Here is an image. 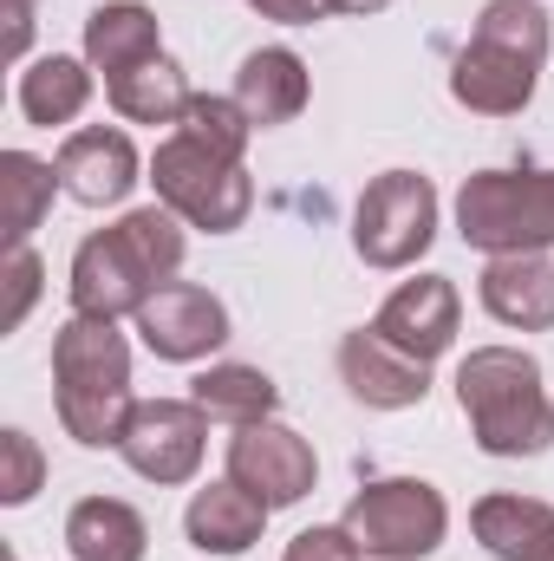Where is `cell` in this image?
<instances>
[{
  "mask_svg": "<svg viewBox=\"0 0 554 561\" xmlns=\"http://www.w3.org/2000/svg\"><path fill=\"white\" fill-rule=\"evenodd\" d=\"M183 216L176 209H131L125 222L99 229L79 242L72 255V313H92V320H118V313H138L157 287H170L183 268Z\"/></svg>",
  "mask_w": 554,
  "mask_h": 561,
  "instance_id": "6da1fadb",
  "label": "cell"
},
{
  "mask_svg": "<svg viewBox=\"0 0 554 561\" xmlns=\"http://www.w3.org/2000/svg\"><path fill=\"white\" fill-rule=\"evenodd\" d=\"M53 399H59L66 437H79L85 450L125 444V424L138 412V399H131V346H125L118 320L72 313L53 333Z\"/></svg>",
  "mask_w": 554,
  "mask_h": 561,
  "instance_id": "7a4b0ae2",
  "label": "cell"
},
{
  "mask_svg": "<svg viewBox=\"0 0 554 561\" xmlns=\"http://www.w3.org/2000/svg\"><path fill=\"white\" fill-rule=\"evenodd\" d=\"M457 405L470 437L489 457H542L554 444V405L542 392V366L516 346H476L457 366Z\"/></svg>",
  "mask_w": 554,
  "mask_h": 561,
  "instance_id": "3957f363",
  "label": "cell"
},
{
  "mask_svg": "<svg viewBox=\"0 0 554 561\" xmlns=\"http://www.w3.org/2000/svg\"><path fill=\"white\" fill-rule=\"evenodd\" d=\"M457 236L483 255L554 249V170H476V176H463Z\"/></svg>",
  "mask_w": 554,
  "mask_h": 561,
  "instance_id": "277c9868",
  "label": "cell"
},
{
  "mask_svg": "<svg viewBox=\"0 0 554 561\" xmlns=\"http://www.w3.org/2000/svg\"><path fill=\"white\" fill-rule=\"evenodd\" d=\"M150 183L163 196V209H176L189 229H209V236H229L249 222L255 209V183L235 157H216L209 144H196L189 131L157 144L150 157Z\"/></svg>",
  "mask_w": 554,
  "mask_h": 561,
  "instance_id": "5b68a950",
  "label": "cell"
},
{
  "mask_svg": "<svg viewBox=\"0 0 554 561\" xmlns=\"http://www.w3.org/2000/svg\"><path fill=\"white\" fill-rule=\"evenodd\" d=\"M346 529L372 561H424L443 549L450 510L424 477H379L346 503Z\"/></svg>",
  "mask_w": 554,
  "mask_h": 561,
  "instance_id": "8992f818",
  "label": "cell"
},
{
  "mask_svg": "<svg viewBox=\"0 0 554 561\" xmlns=\"http://www.w3.org/2000/svg\"><path fill=\"white\" fill-rule=\"evenodd\" d=\"M437 242V190L417 170H385L353 209V249L372 268H412Z\"/></svg>",
  "mask_w": 554,
  "mask_h": 561,
  "instance_id": "52a82bcc",
  "label": "cell"
},
{
  "mask_svg": "<svg viewBox=\"0 0 554 561\" xmlns=\"http://www.w3.org/2000/svg\"><path fill=\"white\" fill-rule=\"evenodd\" d=\"M125 463L138 470L143 483L157 490H176L203 470V450H209V412L196 399H138V412L125 424Z\"/></svg>",
  "mask_w": 554,
  "mask_h": 561,
  "instance_id": "ba28073f",
  "label": "cell"
},
{
  "mask_svg": "<svg viewBox=\"0 0 554 561\" xmlns=\"http://www.w3.org/2000/svg\"><path fill=\"white\" fill-rule=\"evenodd\" d=\"M229 477L249 496H262L268 510H287V503H300L313 490L320 463H313V444L300 431L262 419V424H235V437H229Z\"/></svg>",
  "mask_w": 554,
  "mask_h": 561,
  "instance_id": "9c48e42d",
  "label": "cell"
},
{
  "mask_svg": "<svg viewBox=\"0 0 554 561\" xmlns=\"http://www.w3.org/2000/svg\"><path fill=\"white\" fill-rule=\"evenodd\" d=\"M138 333L157 359L196 366V359H209L229 340V307L209 287H196V280H170L138 307Z\"/></svg>",
  "mask_w": 554,
  "mask_h": 561,
  "instance_id": "30bf717a",
  "label": "cell"
},
{
  "mask_svg": "<svg viewBox=\"0 0 554 561\" xmlns=\"http://www.w3.org/2000/svg\"><path fill=\"white\" fill-rule=\"evenodd\" d=\"M457 313H463V300H457L450 280L443 275H417L379 307L372 333H379L385 346H399V353H412V359L430 366V359L450 353V340H457Z\"/></svg>",
  "mask_w": 554,
  "mask_h": 561,
  "instance_id": "8fae6325",
  "label": "cell"
},
{
  "mask_svg": "<svg viewBox=\"0 0 554 561\" xmlns=\"http://www.w3.org/2000/svg\"><path fill=\"white\" fill-rule=\"evenodd\" d=\"M59 183H66V196L72 203H85V209H105V203H125L131 190H138V144L125 138V131H112V125H85V131H72V138L59 144Z\"/></svg>",
  "mask_w": 554,
  "mask_h": 561,
  "instance_id": "7c38bea8",
  "label": "cell"
},
{
  "mask_svg": "<svg viewBox=\"0 0 554 561\" xmlns=\"http://www.w3.org/2000/svg\"><path fill=\"white\" fill-rule=\"evenodd\" d=\"M339 379L372 412H405V405H424V392H430V366L399 353V346H385L372 327L339 340Z\"/></svg>",
  "mask_w": 554,
  "mask_h": 561,
  "instance_id": "4fadbf2b",
  "label": "cell"
},
{
  "mask_svg": "<svg viewBox=\"0 0 554 561\" xmlns=\"http://www.w3.org/2000/svg\"><path fill=\"white\" fill-rule=\"evenodd\" d=\"M535 79H542L535 59L503 53V46H483V39H470L450 59V99L463 112H483V118H516L535 99Z\"/></svg>",
  "mask_w": 554,
  "mask_h": 561,
  "instance_id": "5bb4252c",
  "label": "cell"
},
{
  "mask_svg": "<svg viewBox=\"0 0 554 561\" xmlns=\"http://www.w3.org/2000/svg\"><path fill=\"white\" fill-rule=\"evenodd\" d=\"M476 294L516 333H549L554 327V262L549 255H489Z\"/></svg>",
  "mask_w": 554,
  "mask_h": 561,
  "instance_id": "9a60e30c",
  "label": "cell"
},
{
  "mask_svg": "<svg viewBox=\"0 0 554 561\" xmlns=\"http://www.w3.org/2000/svg\"><path fill=\"white\" fill-rule=\"evenodd\" d=\"M307 92H313L307 59H300V53H287V46H262V53H249V59H242V72H235V105L249 112V125H255V131L293 125V118L307 112Z\"/></svg>",
  "mask_w": 554,
  "mask_h": 561,
  "instance_id": "2e32d148",
  "label": "cell"
},
{
  "mask_svg": "<svg viewBox=\"0 0 554 561\" xmlns=\"http://www.w3.org/2000/svg\"><path fill=\"white\" fill-rule=\"evenodd\" d=\"M268 516H275V510H268L262 496H249V490L229 477V483H209V490L189 496L183 529H189V542H196L203 556H242V549L262 542Z\"/></svg>",
  "mask_w": 554,
  "mask_h": 561,
  "instance_id": "e0dca14e",
  "label": "cell"
},
{
  "mask_svg": "<svg viewBox=\"0 0 554 561\" xmlns=\"http://www.w3.org/2000/svg\"><path fill=\"white\" fill-rule=\"evenodd\" d=\"M157 39H163V26H157V13L138 7V0H105V7L85 13V59H92L105 79H125L131 66L163 59Z\"/></svg>",
  "mask_w": 554,
  "mask_h": 561,
  "instance_id": "ac0fdd59",
  "label": "cell"
},
{
  "mask_svg": "<svg viewBox=\"0 0 554 561\" xmlns=\"http://www.w3.org/2000/svg\"><path fill=\"white\" fill-rule=\"evenodd\" d=\"M476 542L496 561H549L554 556V510L535 496H483L470 510Z\"/></svg>",
  "mask_w": 554,
  "mask_h": 561,
  "instance_id": "d6986e66",
  "label": "cell"
},
{
  "mask_svg": "<svg viewBox=\"0 0 554 561\" xmlns=\"http://www.w3.org/2000/svg\"><path fill=\"white\" fill-rule=\"evenodd\" d=\"M66 549H72V561H143L150 529H143V516L131 503H118V496H85V503H72V516H66Z\"/></svg>",
  "mask_w": 554,
  "mask_h": 561,
  "instance_id": "ffe728a7",
  "label": "cell"
},
{
  "mask_svg": "<svg viewBox=\"0 0 554 561\" xmlns=\"http://www.w3.org/2000/svg\"><path fill=\"white\" fill-rule=\"evenodd\" d=\"M92 105V59H66V53H46L20 72V112L26 125H72L79 112Z\"/></svg>",
  "mask_w": 554,
  "mask_h": 561,
  "instance_id": "44dd1931",
  "label": "cell"
},
{
  "mask_svg": "<svg viewBox=\"0 0 554 561\" xmlns=\"http://www.w3.org/2000/svg\"><path fill=\"white\" fill-rule=\"evenodd\" d=\"M53 190H66L59 163H39L26 150H0V229H7V249H26V236L53 209Z\"/></svg>",
  "mask_w": 554,
  "mask_h": 561,
  "instance_id": "7402d4cb",
  "label": "cell"
},
{
  "mask_svg": "<svg viewBox=\"0 0 554 561\" xmlns=\"http://www.w3.org/2000/svg\"><path fill=\"white\" fill-rule=\"evenodd\" d=\"M189 399H196L209 419H222V424H262V419H275L280 386L262 373V366H235V359H222V366H209V373L189 379Z\"/></svg>",
  "mask_w": 554,
  "mask_h": 561,
  "instance_id": "603a6c76",
  "label": "cell"
},
{
  "mask_svg": "<svg viewBox=\"0 0 554 561\" xmlns=\"http://www.w3.org/2000/svg\"><path fill=\"white\" fill-rule=\"evenodd\" d=\"M105 92H112V112H118V118H131V125H183V112H189V99H196L176 59L131 66V72H125V79H112Z\"/></svg>",
  "mask_w": 554,
  "mask_h": 561,
  "instance_id": "cb8c5ba5",
  "label": "cell"
},
{
  "mask_svg": "<svg viewBox=\"0 0 554 561\" xmlns=\"http://www.w3.org/2000/svg\"><path fill=\"white\" fill-rule=\"evenodd\" d=\"M470 39L503 46V53H522V59L542 66V59H549V13H542L535 0H489Z\"/></svg>",
  "mask_w": 554,
  "mask_h": 561,
  "instance_id": "d4e9b609",
  "label": "cell"
},
{
  "mask_svg": "<svg viewBox=\"0 0 554 561\" xmlns=\"http://www.w3.org/2000/svg\"><path fill=\"white\" fill-rule=\"evenodd\" d=\"M176 131H189L196 144H209L216 157H235L242 163V150L255 138V125H249V112L235 105V99H209V92H196L189 99V112H183V125Z\"/></svg>",
  "mask_w": 554,
  "mask_h": 561,
  "instance_id": "484cf974",
  "label": "cell"
},
{
  "mask_svg": "<svg viewBox=\"0 0 554 561\" xmlns=\"http://www.w3.org/2000/svg\"><path fill=\"white\" fill-rule=\"evenodd\" d=\"M39 483H46V457H39V444H33L26 431H0V503L20 510V503H33Z\"/></svg>",
  "mask_w": 554,
  "mask_h": 561,
  "instance_id": "4316f807",
  "label": "cell"
},
{
  "mask_svg": "<svg viewBox=\"0 0 554 561\" xmlns=\"http://www.w3.org/2000/svg\"><path fill=\"white\" fill-rule=\"evenodd\" d=\"M39 280H46V268H39L33 249H7V307H0V333H13V327L26 320V307L39 300Z\"/></svg>",
  "mask_w": 554,
  "mask_h": 561,
  "instance_id": "83f0119b",
  "label": "cell"
},
{
  "mask_svg": "<svg viewBox=\"0 0 554 561\" xmlns=\"http://www.w3.org/2000/svg\"><path fill=\"white\" fill-rule=\"evenodd\" d=\"M280 561H366V549L353 542V529L346 523H333V529H300L293 542H287V556Z\"/></svg>",
  "mask_w": 554,
  "mask_h": 561,
  "instance_id": "f1b7e54d",
  "label": "cell"
},
{
  "mask_svg": "<svg viewBox=\"0 0 554 561\" xmlns=\"http://www.w3.org/2000/svg\"><path fill=\"white\" fill-rule=\"evenodd\" d=\"M262 20H280V26H313L326 20V0H249Z\"/></svg>",
  "mask_w": 554,
  "mask_h": 561,
  "instance_id": "f546056e",
  "label": "cell"
},
{
  "mask_svg": "<svg viewBox=\"0 0 554 561\" xmlns=\"http://www.w3.org/2000/svg\"><path fill=\"white\" fill-rule=\"evenodd\" d=\"M379 7H392V0H326V13H379Z\"/></svg>",
  "mask_w": 554,
  "mask_h": 561,
  "instance_id": "4dcf8cb0",
  "label": "cell"
},
{
  "mask_svg": "<svg viewBox=\"0 0 554 561\" xmlns=\"http://www.w3.org/2000/svg\"><path fill=\"white\" fill-rule=\"evenodd\" d=\"M7 7H26V13H33V7H39V0H7Z\"/></svg>",
  "mask_w": 554,
  "mask_h": 561,
  "instance_id": "1f68e13d",
  "label": "cell"
},
{
  "mask_svg": "<svg viewBox=\"0 0 554 561\" xmlns=\"http://www.w3.org/2000/svg\"><path fill=\"white\" fill-rule=\"evenodd\" d=\"M549 561H554V556H549Z\"/></svg>",
  "mask_w": 554,
  "mask_h": 561,
  "instance_id": "d6a6232c",
  "label": "cell"
}]
</instances>
